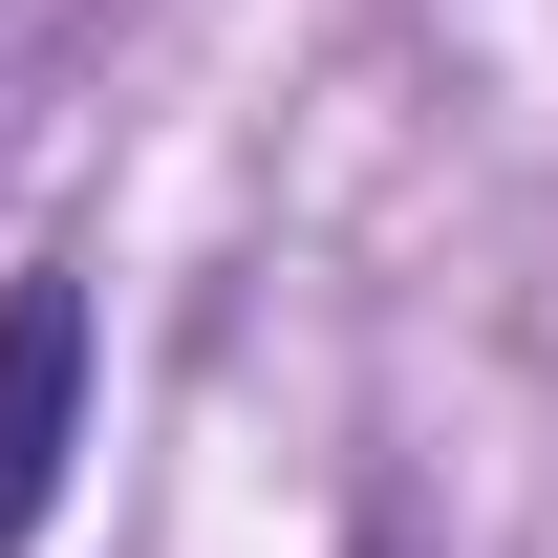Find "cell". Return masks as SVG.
I'll return each mask as SVG.
<instances>
[{
	"label": "cell",
	"instance_id": "6da1fadb",
	"mask_svg": "<svg viewBox=\"0 0 558 558\" xmlns=\"http://www.w3.org/2000/svg\"><path fill=\"white\" fill-rule=\"evenodd\" d=\"M86 473V258H22L0 279V558H44Z\"/></svg>",
	"mask_w": 558,
	"mask_h": 558
}]
</instances>
